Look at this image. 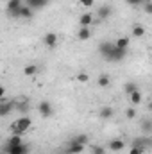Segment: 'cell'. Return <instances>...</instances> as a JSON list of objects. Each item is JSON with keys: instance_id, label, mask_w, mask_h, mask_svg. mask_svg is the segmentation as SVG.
<instances>
[{"instance_id": "cell-1", "label": "cell", "mask_w": 152, "mask_h": 154, "mask_svg": "<svg viewBox=\"0 0 152 154\" xmlns=\"http://www.w3.org/2000/svg\"><path fill=\"white\" fill-rule=\"evenodd\" d=\"M31 125H32V120L29 116H20L18 120H14L11 124V131H13V134H23L25 131L31 129Z\"/></svg>"}, {"instance_id": "cell-2", "label": "cell", "mask_w": 152, "mask_h": 154, "mask_svg": "<svg viewBox=\"0 0 152 154\" xmlns=\"http://www.w3.org/2000/svg\"><path fill=\"white\" fill-rule=\"evenodd\" d=\"M2 151H5L9 154H27L29 152V145L27 143H20V145H7L5 143Z\"/></svg>"}, {"instance_id": "cell-3", "label": "cell", "mask_w": 152, "mask_h": 154, "mask_svg": "<svg viewBox=\"0 0 152 154\" xmlns=\"http://www.w3.org/2000/svg\"><path fill=\"white\" fill-rule=\"evenodd\" d=\"M22 0H9L7 2V13L13 18H20V9H22Z\"/></svg>"}, {"instance_id": "cell-4", "label": "cell", "mask_w": 152, "mask_h": 154, "mask_svg": "<svg viewBox=\"0 0 152 154\" xmlns=\"http://www.w3.org/2000/svg\"><path fill=\"white\" fill-rule=\"evenodd\" d=\"M38 113L43 116V118H48V116H52V113H54V109H52V104H50L48 100H43V102H39Z\"/></svg>"}, {"instance_id": "cell-5", "label": "cell", "mask_w": 152, "mask_h": 154, "mask_svg": "<svg viewBox=\"0 0 152 154\" xmlns=\"http://www.w3.org/2000/svg\"><path fill=\"white\" fill-rule=\"evenodd\" d=\"M125 56H127V50H123V48H116V47H114L113 50H111V54H109L106 59H108V61H114V63H118V61H122Z\"/></svg>"}, {"instance_id": "cell-6", "label": "cell", "mask_w": 152, "mask_h": 154, "mask_svg": "<svg viewBox=\"0 0 152 154\" xmlns=\"http://www.w3.org/2000/svg\"><path fill=\"white\" fill-rule=\"evenodd\" d=\"M132 145H134V147H143V149L147 151V149L152 147V138L149 134H143L141 138H136V140L132 142Z\"/></svg>"}, {"instance_id": "cell-7", "label": "cell", "mask_w": 152, "mask_h": 154, "mask_svg": "<svg viewBox=\"0 0 152 154\" xmlns=\"http://www.w3.org/2000/svg\"><path fill=\"white\" fill-rule=\"evenodd\" d=\"M97 16H99V20H95V22H104V20H108V18L111 16V7H109V5H100V7L97 9Z\"/></svg>"}, {"instance_id": "cell-8", "label": "cell", "mask_w": 152, "mask_h": 154, "mask_svg": "<svg viewBox=\"0 0 152 154\" xmlns=\"http://www.w3.org/2000/svg\"><path fill=\"white\" fill-rule=\"evenodd\" d=\"M43 45L48 47V48H54V47L57 45V34H56V32H47V34L43 36Z\"/></svg>"}, {"instance_id": "cell-9", "label": "cell", "mask_w": 152, "mask_h": 154, "mask_svg": "<svg viewBox=\"0 0 152 154\" xmlns=\"http://www.w3.org/2000/svg\"><path fill=\"white\" fill-rule=\"evenodd\" d=\"M84 147H86V145L79 143L77 140H72L70 145H68V149H66V154H81L82 151H84Z\"/></svg>"}, {"instance_id": "cell-10", "label": "cell", "mask_w": 152, "mask_h": 154, "mask_svg": "<svg viewBox=\"0 0 152 154\" xmlns=\"http://www.w3.org/2000/svg\"><path fill=\"white\" fill-rule=\"evenodd\" d=\"M93 22H95V18H93L91 13H82V14L79 16V25H81V27H90Z\"/></svg>"}, {"instance_id": "cell-11", "label": "cell", "mask_w": 152, "mask_h": 154, "mask_svg": "<svg viewBox=\"0 0 152 154\" xmlns=\"http://www.w3.org/2000/svg\"><path fill=\"white\" fill-rule=\"evenodd\" d=\"M113 48H114V43H111V41H102V43L99 45V52H100L104 57H108Z\"/></svg>"}, {"instance_id": "cell-12", "label": "cell", "mask_w": 152, "mask_h": 154, "mask_svg": "<svg viewBox=\"0 0 152 154\" xmlns=\"http://www.w3.org/2000/svg\"><path fill=\"white\" fill-rule=\"evenodd\" d=\"M109 149H111L113 152H120V151H123V149H125V142H123V140H120V138L111 140V142H109Z\"/></svg>"}, {"instance_id": "cell-13", "label": "cell", "mask_w": 152, "mask_h": 154, "mask_svg": "<svg viewBox=\"0 0 152 154\" xmlns=\"http://www.w3.org/2000/svg\"><path fill=\"white\" fill-rule=\"evenodd\" d=\"M11 109H14V100H13V102L2 100V104H0V116H7Z\"/></svg>"}, {"instance_id": "cell-14", "label": "cell", "mask_w": 152, "mask_h": 154, "mask_svg": "<svg viewBox=\"0 0 152 154\" xmlns=\"http://www.w3.org/2000/svg\"><path fill=\"white\" fill-rule=\"evenodd\" d=\"M113 115H114V111H113L111 106H102L100 111H99V116H100L102 120H109V118H113Z\"/></svg>"}, {"instance_id": "cell-15", "label": "cell", "mask_w": 152, "mask_h": 154, "mask_svg": "<svg viewBox=\"0 0 152 154\" xmlns=\"http://www.w3.org/2000/svg\"><path fill=\"white\" fill-rule=\"evenodd\" d=\"M90 38H91V31H90V27H81L79 32H77V39L86 41V39H90Z\"/></svg>"}, {"instance_id": "cell-16", "label": "cell", "mask_w": 152, "mask_h": 154, "mask_svg": "<svg viewBox=\"0 0 152 154\" xmlns=\"http://www.w3.org/2000/svg\"><path fill=\"white\" fill-rule=\"evenodd\" d=\"M140 127H141L143 134H150L152 133V118H143L141 124H140Z\"/></svg>"}, {"instance_id": "cell-17", "label": "cell", "mask_w": 152, "mask_h": 154, "mask_svg": "<svg viewBox=\"0 0 152 154\" xmlns=\"http://www.w3.org/2000/svg\"><path fill=\"white\" fill-rule=\"evenodd\" d=\"M32 7H29V5H23L22 9H20V18L22 20H31L32 18Z\"/></svg>"}, {"instance_id": "cell-18", "label": "cell", "mask_w": 152, "mask_h": 154, "mask_svg": "<svg viewBox=\"0 0 152 154\" xmlns=\"http://www.w3.org/2000/svg\"><path fill=\"white\" fill-rule=\"evenodd\" d=\"M48 4V0H27V5L32 7V9H41Z\"/></svg>"}, {"instance_id": "cell-19", "label": "cell", "mask_w": 152, "mask_h": 154, "mask_svg": "<svg viewBox=\"0 0 152 154\" xmlns=\"http://www.w3.org/2000/svg\"><path fill=\"white\" fill-rule=\"evenodd\" d=\"M129 100H131V104H132V106H138V104L141 102V91H140V90H136L134 93H131V95H129Z\"/></svg>"}, {"instance_id": "cell-20", "label": "cell", "mask_w": 152, "mask_h": 154, "mask_svg": "<svg viewBox=\"0 0 152 154\" xmlns=\"http://www.w3.org/2000/svg\"><path fill=\"white\" fill-rule=\"evenodd\" d=\"M114 47H116V48H123V50H127V47H129V38H125V36L118 38L116 41H114Z\"/></svg>"}, {"instance_id": "cell-21", "label": "cell", "mask_w": 152, "mask_h": 154, "mask_svg": "<svg viewBox=\"0 0 152 154\" xmlns=\"http://www.w3.org/2000/svg\"><path fill=\"white\" fill-rule=\"evenodd\" d=\"M109 82H111V79H109V75H106V74H102V75L97 79V84H99L100 88H108Z\"/></svg>"}, {"instance_id": "cell-22", "label": "cell", "mask_w": 152, "mask_h": 154, "mask_svg": "<svg viewBox=\"0 0 152 154\" xmlns=\"http://www.w3.org/2000/svg\"><path fill=\"white\" fill-rule=\"evenodd\" d=\"M131 34H132L134 38H141V36L145 34V27H143V25H134L132 31H131Z\"/></svg>"}, {"instance_id": "cell-23", "label": "cell", "mask_w": 152, "mask_h": 154, "mask_svg": "<svg viewBox=\"0 0 152 154\" xmlns=\"http://www.w3.org/2000/svg\"><path fill=\"white\" fill-rule=\"evenodd\" d=\"M23 74H25L27 77L36 75V74H38V66H36V65H29V66H25V68H23Z\"/></svg>"}, {"instance_id": "cell-24", "label": "cell", "mask_w": 152, "mask_h": 154, "mask_svg": "<svg viewBox=\"0 0 152 154\" xmlns=\"http://www.w3.org/2000/svg\"><path fill=\"white\" fill-rule=\"evenodd\" d=\"M5 143H7V145H20V143H23V142H22L20 134H13V136H11V138H9Z\"/></svg>"}, {"instance_id": "cell-25", "label": "cell", "mask_w": 152, "mask_h": 154, "mask_svg": "<svg viewBox=\"0 0 152 154\" xmlns=\"http://www.w3.org/2000/svg\"><path fill=\"white\" fill-rule=\"evenodd\" d=\"M136 90H140V88H138V86H136L134 82H127V84H125V93H127V95H131V93H134Z\"/></svg>"}, {"instance_id": "cell-26", "label": "cell", "mask_w": 152, "mask_h": 154, "mask_svg": "<svg viewBox=\"0 0 152 154\" xmlns=\"http://www.w3.org/2000/svg\"><path fill=\"white\" fill-rule=\"evenodd\" d=\"M74 140H77V142H79V143H82V145H88V142H90L88 134H77Z\"/></svg>"}, {"instance_id": "cell-27", "label": "cell", "mask_w": 152, "mask_h": 154, "mask_svg": "<svg viewBox=\"0 0 152 154\" xmlns=\"http://www.w3.org/2000/svg\"><path fill=\"white\" fill-rule=\"evenodd\" d=\"M75 79L79 81V82H88V81H90V75H88L86 72H79V74L75 75Z\"/></svg>"}, {"instance_id": "cell-28", "label": "cell", "mask_w": 152, "mask_h": 154, "mask_svg": "<svg viewBox=\"0 0 152 154\" xmlns=\"http://www.w3.org/2000/svg\"><path fill=\"white\" fill-rule=\"evenodd\" d=\"M91 154H106V149L100 145H93L91 147Z\"/></svg>"}, {"instance_id": "cell-29", "label": "cell", "mask_w": 152, "mask_h": 154, "mask_svg": "<svg viewBox=\"0 0 152 154\" xmlns=\"http://www.w3.org/2000/svg\"><path fill=\"white\" fill-rule=\"evenodd\" d=\"M143 152H145L143 147H134V145H131V149H129V154H143Z\"/></svg>"}, {"instance_id": "cell-30", "label": "cell", "mask_w": 152, "mask_h": 154, "mask_svg": "<svg viewBox=\"0 0 152 154\" xmlns=\"http://www.w3.org/2000/svg\"><path fill=\"white\" fill-rule=\"evenodd\" d=\"M125 116H127L129 120H132V118H136V109H134V108H129V109L125 111Z\"/></svg>"}, {"instance_id": "cell-31", "label": "cell", "mask_w": 152, "mask_h": 154, "mask_svg": "<svg viewBox=\"0 0 152 154\" xmlns=\"http://www.w3.org/2000/svg\"><path fill=\"white\" fill-rule=\"evenodd\" d=\"M79 4H81L82 7H91V5L95 4V0H79Z\"/></svg>"}, {"instance_id": "cell-32", "label": "cell", "mask_w": 152, "mask_h": 154, "mask_svg": "<svg viewBox=\"0 0 152 154\" xmlns=\"http://www.w3.org/2000/svg\"><path fill=\"white\" fill-rule=\"evenodd\" d=\"M145 2H147V0H127V4H129V5H134V7H136V5H143Z\"/></svg>"}, {"instance_id": "cell-33", "label": "cell", "mask_w": 152, "mask_h": 154, "mask_svg": "<svg viewBox=\"0 0 152 154\" xmlns=\"http://www.w3.org/2000/svg\"><path fill=\"white\" fill-rule=\"evenodd\" d=\"M143 9H145V13H147V14H152V2L147 0V2L143 4Z\"/></svg>"}, {"instance_id": "cell-34", "label": "cell", "mask_w": 152, "mask_h": 154, "mask_svg": "<svg viewBox=\"0 0 152 154\" xmlns=\"http://www.w3.org/2000/svg\"><path fill=\"white\" fill-rule=\"evenodd\" d=\"M149 111H150V113H152V100H150V102H149Z\"/></svg>"}]
</instances>
